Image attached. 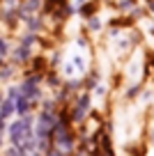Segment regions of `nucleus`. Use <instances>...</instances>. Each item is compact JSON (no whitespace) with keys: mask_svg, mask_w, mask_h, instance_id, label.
<instances>
[{"mask_svg":"<svg viewBox=\"0 0 154 156\" xmlns=\"http://www.w3.org/2000/svg\"><path fill=\"white\" fill-rule=\"evenodd\" d=\"M90 28H92V30H99V28H101V21H99V19H90Z\"/></svg>","mask_w":154,"mask_h":156,"instance_id":"7","label":"nucleus"},{"mask_svg":"<svg viewBox=\"0 0 154 156\" xmlns=\"http://www.w3.org/2000/svg\"><path fill=\"white\" fill-rule=\"evenodd\" d=\"M28 25H30V30H37V28H39V25H42V23H39V21H35V19H32V21H30Z\"/></svg>","mask_w":154,"mask_h":156,"instance_id":"8","label":"nucleus"},{"mask_svg":"<svg viewBox=\"0 0 154 156\" xmlns=\"http://www.w3.org/2000/svg\"><path fill=\"white\" fill-rule=\"evenodd\" d=\"M30 126H32V117L30 115H25V117H21L19 122L9 124V140H12V145H21L25 138H32V129Z\"/></svg>","mask_w":154,"mask_h":156,"instance_id":"1","label":"nucleus"},{"mask_svg":"<svg viewBox=\"0 0 154 156\" xmlns=\"http://www.w3.org/2000/svg\"><path fill=\"white\" fill-rule=\"evenodd\" d=\"M12 112H14V101H12V99H2V101H0V117H2V119H9Z\"/></svg>","mask_w":154,"mask_h":156,"instance_id":"3","label":"nucleus"},{"mask_svg":"<svg viewBox=\"0 0 154 156\" xmlns=\"http://www.w3.org/2000/svg\"><path fill=\"white\" fill-rule=\"evenodd\" d=\"M149 7H152V9H154V0H152V2H149Z\"/></svg>","mask_w":154,"mask_h":156,"instance_id":"9","label":"nucleus"},{"mask_svg":"<svg viewBox=\"0 0 154 156\" xmlns=\"http://www.w3.org/2000/svg\"><path fill=\"white\" fill-rule=\"evenodd\" d=\"M87 103H90V97H81V101H78V106H76V112H74V119H83V117H85V110H87Z\"/></svg>","mask_w":154,"mask_h":156,"instance_id":"4","label":"nucleus"},{"mask_svg":"<svg viewBox=\"0 0 154 156\" xmlns=\"http://www.w3.org/2000/svg\"><path fill=\"white\" fill-rule=\"evenodd\" d=\"M0 101H2V94H0Z\"/></svg>","mask_w":154,"mask_h":156,"instance_id":"11","label":"nucleus"},{"mask_svg":"<svg viewBox=\"0 0 154 156\" xmlns=\"http://www.w3.org/2000/svg\"><path fill=\"white\" fill-rule=\"evenodd\" d=\"M12 73H14V69L12 67H5V69H0V80H9Z\"/></svg>","mask_w":154,"mask_h":156,"instance_id":"6","label":"nucleus"},{"mask_svg":"<svg viewBox=\"0 0 154 156\" xmlns=\"http://www.w3.org/2000/svg\"><path fill=\"white\" fill-rule=\"evenodd\" d=\"M28 110H30V99L25 97V94H19V97L14 99V112H19V115H25Z\"/></svg>","mask_w":154,"mask_h":156,"instance_id":"2","label":"nucleus"},{"mask_svg":"<svg viewBox=\"0 0 154 156\" xmlns=\"http://www.w3.org/2000/svg\"><path fill=\"white\" fill-rule=\"evenodd\" d=\"M37 7H39V0H28V2L23 5V9H21V12H23V14H28V12H35Z\"/></svg>","mask_w":154,"mask_h":156,"instance_id":"5","label":"nucleus"},{"mask_svg":"<svg viewBox=\"0 0 154 156\" xmlns=\"http://www.w3.org/2000/svg\"><path fill=\"white\" fill-rule=\"evenodd\" d=\"M0 147H2V136H0Z\"/></svg>","mask_w":154,"mask_h":156,"instance_id":"10","label":"nucleus"}]
</instances>
